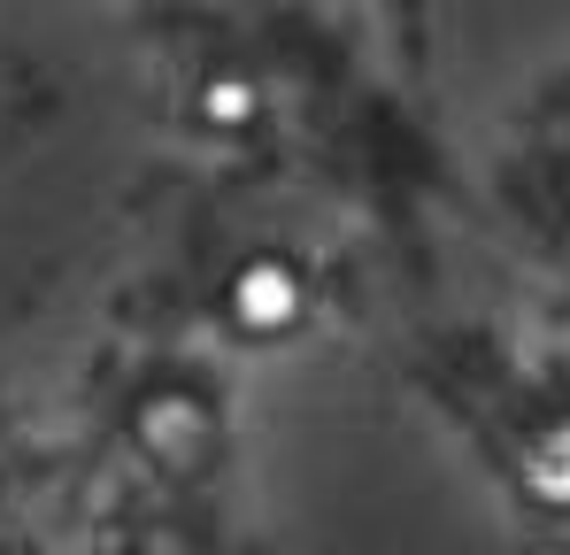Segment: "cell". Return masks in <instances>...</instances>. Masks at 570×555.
Returning a JSON list of instances; mask_svg holds the SVG:
<instances>
[{"label": "cell", "instance_id": "1", "mask_svg": "<svg viewBox=\"0 0 570 555\" xmlns=\"http://www.w3.org/2000/svg\"><path fill=\"white\" fill-rule=\"evenodd\" d=\"M131 448H139V463H155L163 478H186V470H200L208 463V448H216V417H208V401L193 393L186 378H155L139 401H131Z\"/></svg>", "mask_w": 570, "mask_h": 555}, {"label": "cell", "instance_id": "3", "mask_svg": "<svg viewBox=\"0 0 570 555\" xmlns=\"http://www.w3.org/2000/svg\"><path fill=\"white\" fill-rule=\"evenodd\" d=\"M263 108H271V93L255 70H239V62H216V70H200L186 93V116L208 132V139H247L255 124H263Z\"/></svg>", "mask_w": 570, "mask_h": 555}, {"label": "cell", "instance_id": "4", "mask_svg": "<svg viewBox=\"0 0 570 555\" xmlns=\"http://www.w3.org/2000/svg\"><path fill=\"white\" fill-rule=\"evenodd\" d=\"M532 486H540L548 502H570V432H556V440L532 456Z\"/></svg>", "mask_w": 570, "mask_h": 555}, {"label": "cell", "instance_id": "5", "mask_svg": "<svg viewBox=\"0 0 570 555\" xmlns=\"http://www.w3.org/2000/svg\"><path fill=\"white\" fill-rule=\"evenodd\" d=\"M116 555H163V548H116Z\"/></svg>", "mask_w": 570, "mask_h": 555}, {"label": "cell", "instance_id": "2", "mask_svg": "<svg viewBox=\"0 0 570 555\" xmlns=\"http://www.w3.org/2000/svg\"><path fill=\"white\" fill-rule=\"evenodd\" d=\"M301 317H308V271L278 255V247H255V255H239L232 271H224V324L232 332H247V340H285V332H301Z\"/></svg>", "mask_w": 570, "mask_h": 555}]
</instances>
